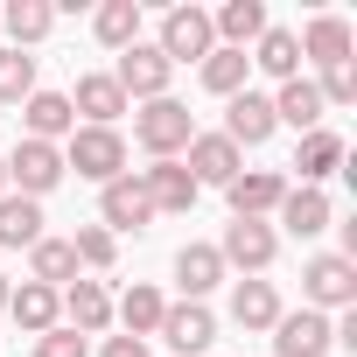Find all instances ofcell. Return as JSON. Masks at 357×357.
<instances>
[{
  "label": "cell",
  "instance_id": "obj_25",
  "mask_svg": "<svg viewBox=\"0 0 357 357\" xmlns=\"http://www.w3.org/2000/svg\"><path fill=\"white\" fill-rule=\"evenodd\" d=\"M43 238V204L36 197H0V245H8V252H22V245H36Z\"/></svg>",
  "mask_w": 357,
  "mask_h": 357
},
{
  "label": "cell",
  "instance_id": "obj_16",
  "mask_svg": "<svg viewBox=\"0 0 357 357\" xmlns=\"http://www.w3.org/2000/svg\"><path fill=\"white\" fill-rule=\"evenodd\" d=\"M273 22H266V0H225V8L211 15V36H218V50H245V43H259Z\"/></svg>",
  "mask_w": 357,
  "mask_h": 357
},
{
  "label": "cell",
  "instance_id": "obj_5",
  "mask_svg": "<svg viewBox=\"0 0 357 357\" xmlns=\"http://www.w3.org/2000/svg\"><path fill=\"white\" fill-rule=\"evenodd\" d=\"M273 252H280V238H273V225H266V218H231V225H225V238H218L225 273H231V266H238V273H266V266H273Z\"/></svg>",
  "mask_w": 357,
  "mask_h": 357
},
{
  "label": "cell",
  "instance_id": "obj_8",
  "mask_svg": "<svg viewBox=\"0 0 357 357\" xmlns=\"http://www.w3.org/2000/svg\"><path fill=\"white\" fill-rule=\"evenodd\" d=\"M175 357H204L211 343H218V315L204 308V301H168V315H161V329H154Z\"/></svg>",
  "mask_w": 357,
  "mask_h": 357
},
{
  "label": "cell",
  "instance_id": "obj_1",
  "mask_svg": "<svg viewBox=\"0 0 357 357\" xmlns=\"http://www.w3.org/2000/svg\"><path fill=\"white\" fill-rule=\"evenodd\" d=\"M133 140L154 154V161H183V147L197 140V112L183 98H147L133 112Z\"/></svg>",
  "mask_w": 357,
  "mask_h": 357
},
{
  "label": "cell",
  "instance_id": "obj_15",
  "mask_svg": "<svg viewBox=\"0 0 357 357\" xmlns=\"http://www.w3.org/2000/svg\"><path fill=\"white\" fill-rule=\"evenodd\" d=\"M22 126H29V140H70L77 133V112H70V98L63 91H29L22 98Z\"/></svg>",
  "mask_w": 357,
  "mask_h": 357
},
{
  "label": "cell",
  "instance_id": "obj_34",
  "mask_svg": "<svg viewBox=\"0 0 357 357\" xmlns=\"http://www.w3.org/2000/svg\"><path fill=\"white\" fill-rule=\"evenodd\" d=\"M70 252H77V266H91V273H105V266H112V252H119V238H112L105 225H77V238H70Z\"/></svg>",
  "mask_w": 357,
  "mask_h": 357
},
{
  "label": "cell",
  "instance_id": "obj_12",
  "mask_svg": "<svg viewBox=\"0 0 357 357\" xmlns=\"http://www.w3.org/2000/svg\"><path fill=\"white\" fill-rule=\"evenodd\" d=\"M225 197H231V218H266V211H280L287 183H280L273 168H238L231 183H225Z\"/></svg>",
  "mask_w": 357,
  "mask_h": 357
},
{
  "label": "cell",
  "instance_id": "obj_11",
  "mask_svg": "<svg viewBox=\"0 0 357 357\" xmlns=\"http://www.w3.org/2000/svg\"><path fill=\"white\" fill-rule=\"evenodd\" d=\"M225 140L231 147H266L273 140V98L266 91H238L225 105Z\"/></svg>",
  "mask_w": 357,
  "mask_h": 357
},
{
  "label": "cell",
  "instance_id": "obj_7",
  "mask_svg": "<svg viewBox=\"0 0 357 357\" xmlns=\"http://www.w3.org/2000/svg\"><path fill=\"white\" fill-rule=\"evenodd\" d=\"M168 77H175V63H168L154 43H133V50H119V70H112V84L126 91V105H133V98H168Z\"/></svg>",
  "mask_w": 357,
  "mask_h": 357
},
{
  "label": "cell",
  "instance_id": "obj_30",
  "mask_svg": "<svg viewBox=\"0 0 357 357\" xmlns=\"http://www.w3.org/2000/svg\"><path fill=\"white\" fill-rule=\"evenodd\" d=\"M280 225H287L294 238L329 231V197H322V190H287V197H280Z\"/></svg>",
  "mask_w": 357,
  "mask_h": 357
},
{
  "label": "cell",
  "instance_id": "obj_38",
  "mask_svg": "<svg viewBox=\"0 0 357 357\" xmlns=\"http://www.w3.org/2000/svg\"><path fill=\"white\" fill-rule=\"evenodd\" d=\"M8 294H15V280H8V273H0V308H8Z\"/></svg>",
  "mask_w": 357,
  "mask_h": 357
},
{
  "label": "cell",
  "instance_id": "obj_17",
  "mask_svg": "<svg viewBox=\"0 0 357 357\" xmlns=\"http://www.w3.org/2000/svg\"><path fill=\"white\" fill-rule=\"evenodd\" d=\"M322 91H315V77H287L280 91H273V126H294V133H315L322 126Z\"/></svg>",
  "mask_w": 357,
  "mask_h": 357
},
{
  "label": "cell",
  "instance_id": "obj_31",
  "mask_svg": "<svg viewBox=\"0 0 357 357\" xmlns=\"http://www.w3.org/2000/svg\"><path fill=\"white\" fill-rule=\"evenodd\" d=\"M91 29H98L105 50H133L140 43V0H105V8L91 15Z\"/></svg>",
  "mask_w": 357,
  "mask_h": 357
},
{
  "label": "cell",
  "instance_id": "obj_4",
  "mask_svg": "<svg viewBox=\"0 0 357 357\" xmlns=\"http://www.w3.org/2000/svg\"><path fill=\"white\" fill-rule=\"evenodd\" d=\"M56 183H63V147H50V140H29V133H22V140H15V154H8V190L43 204Z\"/></svg>",
  "mask_w": 357,
  "mask_h": 357
},
{
  "label": "cell",
  "instance_id": "obj_39",
  "mask_svg": "<svg viewBox=\"0 0 357 357\" xmlns=\"http://www.w3.org/2000/svg\"><path fill=\"white\" fill-rule=\"evenodd\" d=\"M0 197H8V154H0Z\"/></svg>",
  "mask_w": 357,
  "mask_h": 357
},
{
  "label": "cell",
  "instance_id": "obj_20",
  "mask_svg": "<svg viewBox=\"0 0 357 357\" xmlns=\"http://www.w3.org/2000/svg\"><path fill=\"white\" fill-rule=\"evenodd\" d=\"M8 315H15L29 336H50V329H56V315H63V294H56V287H43V280H22V287L8 294Z\"/></svg>",
  "mask_w": 357,
  "mask_h": 357
},
{
  "label": "cell",
  "instance_id": "obj_27",
  "mask_svg": "<svg viewBox=\"0 0 357 357\" xmlns=\"http://www.w3.org/2000/svg\"><path fill=\"white\" fill-rule=\"evenodd\" d=\"M0 29L15 36V50H29V43H43L56 29V8L50 0H8V8H0Z\"/></svg>",
  "mask_w": 357,
  "mask_h": 357
},
{
  "label": "cell",
  "instance_id": "obj_35",
  "mask_svg": "<svg viewBox=\"0 0 357 357\" xmlns=\"http://www.w3.org/2000/svg\"><path fill=\"white\" fill-rule=\"evenodd\" d=\"M315 91H322V105H357V56L350 63H329Z\"/></svg>",
  "mask_w": 357,
  "mask_h": 357
},
{
  "label": "cell",
  "instance_id": "obj_32",
  "mask_svg": "<svg viewBox=\"0 0 357 357\" xmlns=\"http://www.w3.org/2000/svg\"><path fill=\"white\" fill-rule=\"evenodd\" d=\"M245 50H211L204 56V91H218V98H238L245 91Z\"/></svg>",
  "mask_w": 357,
  "mask_h": 357
},
{
  "label": "cell",
  "instance_id": "obj_18",
  "mask_svg": "<svg viewBox=\"0 0 357 357\" xmlns=\"http://www.w3.org/2000/svg\"><path fill=\"white\" fill-rule=\"evenodd\" d=\"M63 315H70L77 336H105V329H112V294H105V280H70V287H63Z\"/></svg>",
  "mask_w": 357,
  "mask_h": 357
},
{
  "label": "cell",
  "instance_id": "obj_3",
  "mask_svg": "<svg viewBox=\"0 0 357 357\" xmlns=\"http://www.w3.org/2000/svg\"><path fill=\"white\" fill-rule=\"evenodd\" d=\"M301 294H308L315 315H329V308H357V259H343V252H315V259L301 266Z\"/></svg>",
  "mask_w": 357,
  "mask_h": 357
},
{
  "label": "cell",
  "instance_id": "obj_28",
  "mask_svg": "<svg viewBox=\"0 0 357 357\" xmlns=\"http://www.w3.org/2000/svg\"><path fill=\"white\" fill-rule=\"evenodd\" d=\"M336 161H343V140H336L329 126L301 133V154H294V168H301V190H315L322 175H336Z\"/></svg>",
  "mask_w": 357,
  "mask_h": 357
},
{
  "label": "cell",
  "instance_id": "obj_21",
  "mask_svg": "<svg viewBox=\"0 0 357 357\" xmlns=\"http://www.w3.org/2000/svg\"><path fill=\"white\" fill-rule=\"evenodd\" d=\"M294 43H301V56H315L322 70H329V63H350V22H343V15H315Z\"/></svg>",
  "mask_w": 357,
  "mask_h": 357
},
{
  "label": "cell",
  "instance_id": "obj_26",
  "mask_svg": "<svg viewBox=\"0 0 357 357\" xmlns=\"http://www.w3.org/2000/svg\"><path fill=\"white\" fill-rule=\"evenodd\" d=\"M29 273H36L43 287L63 294V287L77 280V252H70V238H36V245H29Z\"/></svg>",
  "mask_w": 357,
  "mask_h": 357
},
{
  "label": "cell",
  "instance_id": "obj_19",
  "mask_svg": "<svg viewBox=\"0 0 357 357\" xmlns=\"http://www.w3.org/2000/svg\"><path fill=\"white\" fill-rule=\"evenodd\" d=\"M140 183H147L154 218H161V211H190V204H197V175H190L183 161H154V168H140Z\"/></svg>",
  "mask_w": 357,
  "mask_h": 357
},
{
  "label": "cell",
  "instance_id": "obj_24",
  "mask_svg": "<svg viewBox=\"0 0 357 357\" xmlns=\"http://www.w3.org/2000/svg\"><path fill=\"white\" fill-rule=\"evenodd\" d=\"M112 315L126 322V336H154L161 329V315H168V301H161V287H147V280H133L119 301H112Z\"/></svg>",
  "mask_w": 357,
  "mask_h": 357
},
{
  "label": "cell",
  "instance_id": "obj_33",
  "mask_svg": "<svg viewBox=\"0 0 357 357\" xmlns=\"http://www.w3.org/2000/svg\"><path fill=\"white\" fill-rule=\"evenodd\" d=\"M36 91V56L29 50H0V105H22Z\"/></svg>",
  "mask_w": 357,
  "mask_h": 357
},
{
  "label": "cell",
  "instance_id": "obj_36",
  "mask_svg": "<svg viewBox=\"0 0 357 357\" xmlns=\"http://www.w3.org/2000/svg\"><path fill=\"white\" fill-rule=\"evenodd\" d=\"M36 357H91V343H84L77 329H63V322H56L50 336H36Z\"/></svg>",
  "mask_w": 357,
  "mask_h": 357
},
{
  "label": "cell",
  "instance_id": "obj_29",
  "mask_svg": "<svg viewBox=\"0 0 357 357\" xmlns=\"http://www.w3.org/2000/svg\"><path fill=\"white\" fill-rule=\"evenodd\" d=\"M245 63H259V70H266V77H280V84H287V77H301V43H294V29H266V36H259V50H252Z\"/></svg>",
  "mask_w": 357,
  "mask_h": 357
},
{
  "label": "cell",
  "instance_id": "obj_13",
  "mask_svg": "<svg viewBox=\"0 0 357 357\" xmlns=\"http://www.w3.org/2000/svg\"><path fill=\"white\" fill-rule=\"evenodd\" d=\"M183 154H190L183 168L197 175V190H204V183H218V190H225V183H231V175L245 168V154H238V147H231L225 133H197V140H190Z\"/></svg>",
  "mask_w": 357,
  "mask_h": 357
},
{
  "label": "cell",
  "instance_id": "obj_37",
  "mask_svg": "<svg viewBox=\"0 0 357 357\" xmlns=\"http://www.w3.org/2000/svg\"><path fill=\"white\" fill-rule=\"evenodd\" d=\"M98 357H147V336H105Z\"/></svg>",
  "mask_w": 357,
  "mask_h": 357
},
{
  "label": "cell",
  "instance_id": "obj_10",
  "mask_svg": "<svg viewBox=\"0 0 357 357\" xmlns=\"http://www.w3.org/2000/svg\"><path fill=\"white\" fill-rule=\"evenodd\" d=\"M329 343H336V322L315 315V308H294V315L273 322V350L280 357H329Z\"/></svg>",
  "mask_w": 357,
  "mask_h": 357
},
{
  "label": "cell",
  "instance_id": "obj_6",
  "mask_svg": "<svg viewBox=\"0 0 357 357\" xmlns=\"http://www.w3.org/2000/svg\"><path fill=\"white\" fill-rule=\"evenodd\" d=\"M168 63H204L211 50H218V36H211V15L204 8H168L161 15V43H154Z\"/></svg>",
  "mask_w": 357,
  "mask_h": 357
},
{
  "label": "cell",
  "instance_id": "obj_2",
  "mask_svg": "<svg viewBox=\"0 0 357 357\" xmlns=\"http://www.w3.org/2000/svg\"><path fill=\"white\" fill-rule=\"evenodd\" d=\"M63 168H77L84 183H119L126 175V140H119V126H77L70 133V147H63Z\"/></svg>",
  "mask_w": 357,
  "mask_h": 357
},
{
  "label": "cell",
  "instance_id": "obj_22",
  "mask_svg": "<svg viewBox=\"0 0 357 357\" xmlns=\"http://www.w3.org/2000/svg\"><path fill=\"white\" fill-rule=\"evenodd\" d=\"M287 308H280V294H273V280H238L231 287V322L238 329H273Z\"/></svg>",
  "mask_w": 357,
  "mask_h": 357
},
{
  "label": "cell",
  "instance_id": "obj_23",
  "mask_svg": "<svg viewBox=\"0 0 357 357\" xmlns=\"http://www.w3.org/2000/svg\"><path fill=\"white\" fill-rule=\"evenodd\" d=\"M218 280H225V259H218V245H183V252H175V287H183L190 301H204Z\"/></svg>",
  "mask_w": 357,
  "mask_h": 357
},
{
  "label": "cell",
  "instance_id": "obj_14",
  "mask_svg": "<svg viewBox=\"0 0 357 357\" xmlns=\"http://www.w3.org/2000/svg\"><path fill=\"white\" fill-rule=\"evenodd\" d=\"M63 98H70V112H84V126H112L126 112V91L112 84V70H84L77 91H63Z\"/></svg>",
  "mask_w": 357,
  "mask_h": 357
},
{
  "label": "cell",
  "instance_id": "obj_9",
  "mask_svg": "<svg viewBox=\"0 0 357 357\" xmlns=\"http://www.w3.org/2000/svg\"><path fill=\"white\" fill-rule=\"evenodd\" d=\"M98 225H105L112 238L154 225V204H147V183H140V175H119V183H105V197H98Z\"/></svg>",
  "mask_w": 357,
  "mask_h": 357
}]
</instances>
